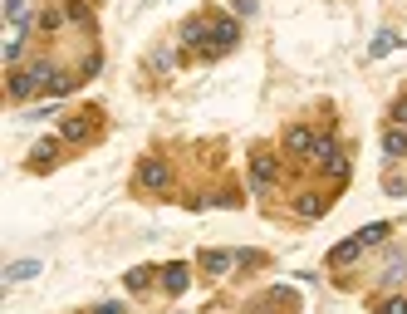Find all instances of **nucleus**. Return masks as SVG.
I'll use <instances>...</instances> for the list:
<instances>
[{
  "mask_svg": "<svg viewBox=\"0 0 407 314\" xmlns=\"http://www.w3.org/2000/svg\"><path fill=\"white\" fill-rule=\"evenodd\" d=\"M383 314H407V300H403V295H398V300H388V305H383Z\"/></svg>",
  "mask_w": 407,
  "mask_h": 314,
  "instance_id": "nucleus-23",
  "label": "nucleus"
},
{
  "mask_svg": "<svg viewBox=\"0 0 407 314\" xmlns=\"http://www.w3.org/2000/svg\"><path fill=\"white\" fill-rule=\"evenodd\" d=\"M152 275H157V270H147V265H142V270H128V290H142Z\"/></svg>",
  "mask_w": 407,
  "mask_h": 314,
  "instance_id": "nucleus-17",
  "label": "nucleus"
},
{
  "mask_svg": "<svg viewBox=\"0 0 407 314\" xmlns=\"http://www.w3.org/2000/svg\"><path fill=\"white\" fill-rule=\"evenodd\" d=\"M206 35H211L206 20H187V25H182V40H187V44H206Z\"/></svg>",
  "mask_w": 407,
  "mask_h": 314,
  "instance_id": "nucleus-10",
  "label": "nucleus"
},
{
  "mask_svg": "<svg viewBox=\"0 0 407 314\" xmlns=\"http://www.w3.org/2000/svg\"><path fill=\"white\" fill-rule=\"evenodd\" d=\"M5 20L20 25V20H25V0H5Z\"/></svg>",
  "mask_w": 407,
  "mask_h": 314,
  "instance_id": "nucleus-19",
  "label": "nucleus"
},
{
  "mask_svg": "<svg viewBox=\"0 0 407 314\" xmlns=\"http://www.w3.org/2000/svg\"><path fill=\"white\" fill-rule=\"evenodd\" d=\"M25 54V35H15V40H5V64H15Z\"/></svg>",
  "mask_w": 407,
  "mask_h": 314,
  "instance_id": "nucleus-15",
  "label": "nucleus"
},
{
  "mask_svg": "<svg viewBox=\"0 0 407 314\" xmlns=\"http://www.w3.org/2000/svg\"><path fill=\"white\" fill-rule=\"evenodd\" d=\"M54 152H59V143H54V138H40V143H35V157H40V162H49Z\"/></svg>",
  "mask_w": 407,
  "mask_h": 314,
  "instance_id": "nucleus-16",
  "label": "nucleus"
},
{
  "mask_svg": "<svg viewBox=\"0 0 407 314\" xmlns=\"http://www.w3.org/2000/svg\"><path fill=\"white\" fill-rule=\"evenodd\" d=\"M236 10L241 15H255V0H236Z\"/></svg>",
  "mask_w": 407,
  "mask_h": 314,
  "instance_id": "nucleus-24",
  "label": "nucleus"
},
{
  "mask_svg": "<svg viewBox=\"0 0 407 314\" xmlns=\"http://www.w3.org/2000/svg\"><path fill=\"white\" fill-rule=\"evenodd\" d=\"M358 250H363V241H344V246H334V250H329V260H334V265H353V260H358Z\"/></svg>",
  "mask_w": 407,
  "mask_h": 314,
  "instance_id": "nucleus-8",
  "label": "nucleus"
},
{
  "mask_svg": "<svg viewBox=\"0 0 407 314\" xmlns=\"http://www.w3.org/2000/svg\"><path fill=\"white\" fill-rule=\"evenodd\" d=\"M84 133H89V128H84L79 118H64V138H84Z\"/></svg>",
  "mask_w": 407,
  "mask_h": 314,
  "instance_id": "nucleus-21",
  "label": "nucleus"
},
{
  "mask_svg": "<svg viewBox=\"0 0 407 314\" xmlns=\"http://www.w3.org/2000/svg\"><path fill=\"white\" fill-rule=\"evenodd\" d=\"M383 187H388L393 197H403V192H407V182H403V177H383Z\"/></svg>",
  "mask_w": 407,
  "mask_h": 314,
  "instance_id": "nucleus-22",
  "label": "nucleus"
},
{
  "mask_svg": "<svg viewBox=\"0 0 407 314\" xmlns=\"http://www.w3.org/2000/svg\"><path fill=\"white\" fill-rule=\"evenodd\" d=\"M393 49H398V35H393V30H378V35H373V59H383V54H393Z\"/></svg>",
  "mask_w": 407,
  "mask_h": 314,
  "instance_id": "nucleus-11",
  "label": "nucleus"
},
{
  "mask_svg": "<svg viewBox=\"0 0 407 314\" xmlns=\"http://www.w3.org/2000/svg\"><path fill=\"white\" fill-rule=\"evenodd\" d=\"M35 275H40V260H15L5 280H10V285H20V280H35Z\"/></svg>",
  "mask_w": 407,
  "mask_h": 314,
  "instance_id": "nucleus-9",
  "label": "nucleus"
},
{
  "mask_svg": "<svg viewBox=\"0 0 407 314\" xmlns=\"http://www.w3.org/2000/svg\"><path fill=\"white\" fill-rule=\"evenodd\" d=\"M94 314H128V310H123V305H99Z\"/></svg>",
  "mask_w": 407,
  "mask_h": 314,
  "instance_id": "nucleus-25",
  "label": "nucleus"
},
{
  "mask_svg": "<svg viewBox=\"0 0 407 314\" xmlns=\"http://www.w3.org/2000/svg\"><path fill=\"white\" fill-rule=\"evenodd\" d=\"M138 182H142V187H167V182H172V172H167V162H157V157H152V162H142V167H138Z\"/></svg>",
  "mask_w": 407,
  "mask_h": 314,
  "instance_id": "nucleus-4",
  "label": "nucleus"
},
{
  "mask_svg": "<svg viewBox=\"0 0 407 314\" xmlns=\"http://www.w3.org/2000/svg\"><path fill=\"white\" fill-rule=\"evenodd\" d=\"M236 40H241L236 20H216V25H211V35H206V44H202V54H206V59H221L226 49H236Z\"/></svg>",
  "mask_w": 407,
  "mask_h": 314,
  "instance_id": "nucleus-1",
  "label": "nucleus"
},
{
  "mask_svg": "<svg viewBox=\"0 0 407 314\" xmlns=\"http://www.w3.org/2000/svg\"><path fill=\"white\" fill-rule=\"evenodd\" d=\"M388 236H393V226H383V221H373V226H363V231H358V241H363V246H378V241H388Z\"/></svg>",
  "mask_w": 407,
  "mask_h": 314,
  "instance_id": "nucleus-13",
  "label": "nucleus"
},
{
  "mask_svg": "<svg viewBox=\"0 0 407 314\" xmlns=\"http://www.w3.org/2000/svg\"><path fill=\"white\" fill-rule=\"evenodd\" d=\"M59 20H64L59 10H44V15H40V30H59Z\"/></svg>",
  "mask_w": 407,
  "mask_h": 314,
  "instance_id": "nucleus-20",
  "label": "nucleus"
},
{
  "mask_svg": "<svg viewBox=\"0 0 407 314\" xmlns=\"http://www.w3.org/2000/svg\"><path fill=\"white\" fill-rule=\"evenodd\" d=\"M275 177H280V167H275V157H270V152H260V157L250 162V192L260 197V192H265V187L275 182Z\"/></svg>",
  "mask_w": 407,
  "mask_h": 314,
  "instance_id": "nucleus-2",
  "label": "nucleus"
},
{
  "mask_svg": "<svg viewBox=\"0 0 407 314\" xmlns=\"http://www.w3.org/2000/svg\"><path fill=\"white\" fill-rule=\"evenodd\" d=\"M314 143H319V133H309L305 123H295V128L285 133V147H290V152H300V157H305V152H314Z\"/></svg>",
  "mask_w": 407,
  "mask_h": 314,
  "instance_id": "nucleus-3",
  "label": "nucleus"
},
{
  "mask_svg": "<svg viewBox=\"0 0 407 314\" xmlns=\"http://www.w3.org/2000/svg\"><path fill=\"white\" fill-rule=\"evenodd\" d=\"M388 118H393V128H407V94H403L393 108H388Z\"/></svg>",
  "mask_w": 407,
  "mask_h": 314,
  "instance_id": "nucleus-18",
  "label": "nucleus"
},
{
  "mask_svg": "<svg viewBox=\"0 0 407 314\" xmlns=\"http://www.w3.org/2000/svg\"><path fill=\"white\" fill-rule=\"evenodd\" d=\"M383 280H388V285H398V280H407V255H393V260L383 265Z\"/></svg>",
  "mask_w": 407,
  "mask_h": 314,
  "instance_id": "nucleus-14",
  "label": "nucleus"
},
{
  "mask_svg": "<svg viewBox=\"0 0 407 314\" xmlns=\"http://www.w3.org/2000/svg\"><path fill=\"white\" fill-rule=\"evenodd\" d=\"M187 280H192V270H187V265H167V270H162L167 295H182V290H187Z\"/></svg>",
  "mask_w": 407,
  "mask_h": 314,
  "instance_id": "nucleus-6",
  "label": "nucleus"
},
{
  "mask_svg": "<svg viewBox=\"0 0 407 314\" xmlns=\"http://www.w3.org/2000/svg\"><path fill=\"white\" fill-rule=\"evenodd\" d=\"M383 157H388V162L407 157V128H388V133H383Z\"/></svg>",
  "mask_w": 407,
  "mask_h": 314,
  "instance_id": "nucleus-5",
  "label": "nucleus"
},
{
  "mask_svg": "<svg viewBox=\"0 0 407 314\" xmlns=\"http://www.w3.org/2000/svg\"><path fill=\"white\" fill-rule=\"evenodd\" d=\"M319 167H324V172H329L334 182H344V177H348V157H344V152H334V157H324Z\"/></svg>",
  "mask_w": 407,
  "mask_h": 314,
  "instance_id": "nucleus-12",
  "label": "nucleus"
},
{
  "mask_svg": "<svg viewBox=\"0 0 407 314\" xmlns=\"http://www.w3.org/2000/svg\"><path fill=\"white\" fill-rule=\"evenodd\" d=\"M236 265V255H226V250H202V270L206 275H221V270H231Z\"/></svg>",
  "mask_w": 407,
  "mask_h": 314,
  "instance_id": "nucleus-7",
  "label": "nucleus"
}]
</instances>
